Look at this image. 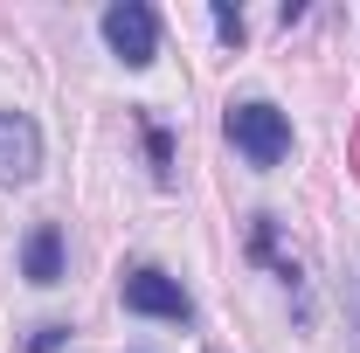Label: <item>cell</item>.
Masks as SVG:
<instances>
[{
	"label": "cell",
	"mask_w": 360,
	"mask_h": 353,
	"mask_svg": "<svg viewBox=\"0 0 360 353\" xmlns=\"http://www.w3.org/2000/svg\"><path fill=\"white\" fill-rule=\"evenodd\" d=\"M229 139H236V153L250 167H277L291 153V118L277 104H264V97H250V104H229Z\"/></svg>",
	"instance_id": "obj_1"
},
{
	"label": "cell",
	"mask_w": 360,
	"mask_h": 353,
	"mask_svg": "<svg viewBox=\"0 0 360 353\" xmlns=\"http://www.w3.org/2000/svg\"><path fill=\"white\" fill-rule=\"evenodd\" d=\"M104 42L118 49L125 70H146V63L160 56V14H153L146 0H111V7H104Z\"/></svg>",
	"instance_id": "obj_2"
},
{
	"label": "cell",
	"mask_w": 360,
	"mask_h": 353,
	"mask_svg": "<svg viewBox=\"0 0 360 353\" xmlns=\"http://www.w3.org/2000/svg\"><path fill=\"white\" fill-rule=\"evenodd\" d=\"M125 312H139V319H167V326H187V319H194V298H187L180 277H167L160 264H139V270H125Z\"/></svg>",
	"instance_id": "obj_3"
},
{
	"label": "cell",
	"mask_w": 360,
	"mask_h": 353,
	"mask_svg": "<svg viewBox=\"0 0 360 353\" xmlns=\"http://www.w3.org/2000/svg\"><path fill=\"white\" fill-rule=\"evenodd\" d=\"M35 167H42V132H35V118L0 111V187L35 180Z\"/></svg>",
	"instance_id": "obj_4"
},
{
	"label": "cell",
	"mask_w": 360,
	"mask_h": 353,
	"mask_svg": "<svg viewBox=\"0 0 360 353\" xmlns=\"http://www.w3.org/2000/svg\"><path fill=\"white\" fill-rule=\"evenodd\" d=\"M21 270H28V284H63V229H56V222L28 229V243H21Z\"/></svg>",
	"instance_id": "obj_5"
},
{
	"label": "cell",
	"mask_w": 360,
	"mask_h": 353,
	"mask_svg": "<svg viewBox=\"0 0 360 353\" xmlns=\"http://www.w3.org/2000/svg\"><path fill=\"white\" fill-rule=\"evenodd\" d=\"M146 153H153V174H160V180L174 174V139L160 132V125H146Z\"/></svg>",
	"instance_id": "obj_6"
},
{
	"label": "cell",
	"mask_w": 360,
	"mask_h": 353,
	"mask_svg": "<svg viewBox=\"0 0 360 353\" xmlns=\"http://www.w3.org/2000/svg\"><path fill=\"white\" fill-rule=\"evenodd\" d=\"M63 340H70V326H35V333H28V353H56Z\"/></svg>",
	"instance_id": "obj_7"
},
{
	"label": "cell",
	"mask_w": 360,
	"mask_h": 353,
	"mask_svg": "<svg viewBox=\"0 0 360 353\" xmlns=\"http://www.w3.org/2000/svg\"><path fill=\"white\" fill-rule=\"evenodd\" d=\"M215 28H222L229 42H243V7H215Z\"/></svg>",
	"instance_id": "obj_8"
},
{
	"label": "cell",
	"mask_w": 360,
	"mask_h": 353,
	"mask_svg": "<svg viewBox=\"0 0 360 353\" xmlns=\"http://www.w3.org/2000/svg\"><path fill=\"white\" fill-rule=\"evenodd\" d=\"M354 347H360V270H354Z\"/></svg>",
	"instance_id": "obj_9"
}]
</instances>
